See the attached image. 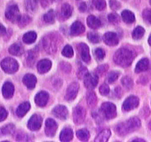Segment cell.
Here are the masks:
<instances>
[{"instance_id": "40", "label": "cell", "mask_w": 151, "mask_h": 142, "mask_svg": "<svg viewBox=\"0 0 151 142\" xmlns=\"http://www.w3.org/2000/svg\"><path fill=\"white\" fill-rule=\"evenodd\" d=\"M121 82H122V84L127 89H130V88L133 87V80L130 79V77L128 76H125L121 80Z\"/></svg>"}, {"instance_id": "43", "label": "cell", "mask_w": 151, "mask_h": 142, "mask_svg": "<svg viewBox=\"0 0 151 142\" xmlns=\"http://www.w3.org/2000/svg\"><path fill=\"white\" fill-rule=\"evenodd\" d=\"M94 56L98 60H102L105 56V52L102 48H98L94 51Z\"/></svg>"}, {"instance_id": "46", "label": "cell", "mask_w": 151, "mask_h": 142, "mask_svg": "<svg viewBox=\"0 0 151 142\" xmlns=\"http://www.w3.org/2000/svg\"><path fill=\"white\" fill-rule=\"evenodd\" d=\"M99 90H100V93H101L102 95H107V94H109L110 88L107 84H103L101 85Z\"/></svg>"}, {"instance_id": "27", "label": "cell", "mask_w": 151, "mask_h": 142, "mask_svg": "<svg viewBox=\"0 0 151 142\" xmlns=\"http://www.w3.org/2000/svg\"><path fill=\"white\" fill-rule=\"evenodd\" d=\"M121 16H122L123 20L126 23H133L135 21V16H134V14L132 12L129 11V10H124V11L122 12V14H121Z\"/></svg>"}, {"instance_id": "32", "label": "cell", "mask_w": 151, "mask_h": 142, "mask_svg": "<svg viewBox=\"0 0 151 142\" xmlns=\"http://www.w3.org/2000/svg\"><path fill=\"white\" fill-rule=\"evenodd\" d=\"M14 130H15V125L12 124H9V125L2 127V128L0 129V134L1 135H9L14 132Z\"/></svg>"}, {"instance_id": "15", "label": "cell", "mask_w": 151, "mask_h": 142, "mask_svg": "<svg viewBox=\"0 0 151 142\" xmlns=\"http://www.w3.org/2000/svg\"><path fill=\"white\" fill-rule=\"evenodd\" d=\"M48 98H49V95L46 92H38V94L35 96V103L39 107H44L47 105L48 101Z\"/></svg>"}, {"instance_id": "13", "label": "cell", "mask_w": 151, "mask_h": 142, "mask_svg": "<svg viewBox=\"0 0 151 142\" xmlns=\"http://www.w3.org/2000/svg\"><path fill=\"white\" fill-rule=\"evenodd\" d=\"M78 49L83 61L85 62H89L91 61V56L88 46L84 43H80L78 45Z\"/></svg>"}, {"instance_id": "8", "label": "cell", "mask_w": 151, "mask_h": 142, "mask_svg": "<svg viewBox=\"0 0 151 142\" xmlns=\"http://www.w3.org/2000/svg\"><path fill=\"white\" fill-rule=\"evenodd\" d=\"M84 85L88 89H93L98 83V77L95 73H88L84 78Z\"/></svg>"}, {"instance_id": "3", "label": "cell", "mask_w": 151, "mask_h": 142, "mask_svg": "<svg viewBox=\"0 0 151 142\" xmlns=\"http://www.w3.org/2000/svg\"><path fill=\"white\" fill-rule=\"evenodd\" d=\"M59 35L55 34H50L45 36L42 44L45 50L48 53H54L56 52L59 44Z\"/></svg>"}, {"instance_id": "48", "label": "cell", "mask_w": 151, "mask_h": 142, "mask_svg": "<svg viewBox=\"0 0 151 142\" xmlns=\"http://www.w3.org/2000/svg\"><path fill=\"white\" fill-rule=\"evenodd\" d=\"M60 68L63 71L66 73H69L71 70V66L67 62H61L60 64Z\"/></svg>"}, {"instance_id": "26", "label": "cell", "mask_w": 151, "mask_h": 142, "mask_svg": "<svg viewBox=\"0 0 151 142\" xmlns=\"http://www.w3.org/2000/svg\"><path fill=\"white\" fill-rule=\"evenodd\" d=\"M72 7H71L69 4H63L62 6H61V16H62L65 19H68V18L71 15V14H72Z\"/></svg>"}, {"instance_id": "14", "label": "cell", "mask_w": 151, "mask_h": 142, "mask_svg": "<svg viewBox=\"0 0 151 142\" xmlns=\"http://www.w3.org/2000/svg\"><path fill=\"white\" fill-rule=\"evenodd\" d=\"M58 128L57 123L52 120V119H48L45 122V134L47 136L52 137L56 133Z\"/></svg>"}, {"instance_id": "39", "label": "cell", "mask_w": 151, "mask_h": 142, "mask_svg": "<svg viewBox=\"0 0 151 142\" xmlns=\"http://www.w3.org/2000/svg\"><path fill=\"white\" fill-rule=\"evenodd\" d=\"M55 13L53 10H49L46 14L44 15V21L47 23H52L55 21Z\"/></svg>"}, {"instance_id": "50", "label": "cell", "mask_w": 151, "mask_h": 142, "mask_svg": "<svg viewBox=\"0 0 151 142\" xmlns=\"http://www.w3.org/2000/svg\"><path fill=\"white\" fill-rule=\"evenodd\" d=\"M110 6L112 9L117 10L121 8V4L117 0H110Z\"/></svg>"}, {"instance_id": "22", "label": "cell", "mask_w": 151, "mask_h": 142, "mask_svg": "<svg viewBox=\"0 0 151 142\" xmlns=\"http://www.w3.org/2000/svg\"><path fill=\"white\" fill-rule=\"evenodd\" d=\"M73 138V131L71 128H66L63 129L62 131L60 134V140L61 141H71Z\"/></svg>"}, {"instance_id": "7", "label": "cell", "mask_w": 151, "mask_h": 142, "mask_svg": "<svg viewBox=\"0 0 151 142\" xmlns=\"http://www.w3.org/2000/svg\"><path fill=\"white\" fill-rule=\"evenodd\" d=\"M6 17L11 22H18L20 15L19 8L16 5H11L7 8L6 11Z\"/></svg>"}, {"instance_id": "38", "label": "cell", "mask_w": 151, "mask_h": 142, "mask_svg": "<svg viewBox=\"0 0 151 142\" xmlns=\"http://www.w3.org/2000/svg\"><path fill=\"white\" fill-rule=\"evenodd\" d=\"M93 5L97 9L101 11L106 8L105 0H92Z\"/></svg>"}, {"instance_id": "30", "label": "cell", "mask_w": 151, "mask_h": 142, "mask_svg": "<svg viewBox=\"0 0 151 142\" xmlns=\"http://www.w3.org/2000/svg\"><path fill=\"white\" fill-rule=\"evenodd\" d=\"M37 56H38V52L35 50H32V51H29L28 52V56L26 57L27 64L29 66L32 67L34 65L35 61L36 60Z\"/></svg>"}, {"instance_id": "58", "label": "cell", "mask_w": 151, "mask_h": 142, "mask_svg": "<svg viewBox=\"0 0 151 142\" xmlns=\"http://www.w3.org/2000/svg\"><path fill=\"white\" fill-rule=\"evenodd\" d=\"M149 128H150V131H151V121L150 122V124H149Z\"/></svg>"}, {"instance_id": "35", "label": "cell", "mask_w": 151, "mask_h": 142, "mask_svg": "<svg viewBox=\"0 0 151 142\" xmlns=\"http://www.w3.org/2000/svg\"><path fill=\"white\" fill-rule=\"evenodd\" d=\"M144 29L140 26L137 27L136 29H134V32L132 33V36L134 39H140L143 37L144 35Z\"/></svg>"}, {"instance_id": "60", "label": "cell", "mask_w": 151, "mask_h": 142, "mask_svg": "<svg viewBox=\"0 0 151 142\" xmlns=\"http://www.w3.org/2000/svg\"><path fill=\"white\" fill-rule=\"evenodd\" d=\"M150 4H151V0H150Z\"/></svg>"}, {"instance_id": "25", "label": "cell", "mask_w": 151, "mask_h": 142, "mask_svg": "<svg viewBox=\"0 0 151 142\" xmlns=\"http://www.w3.org/2000/svg\"><path fill=\"white\" fill-rule=\"evenodd\" d=\"M29 109H30V104H29V102H24V103L21 104L18 107L17 110H16V114H17L19 117H22L29 111Z\"/></svg>"}, {"instance_id": "56", "label": "cell", "mask_w": 151, "mask_h": 142, "mask_svg": "<svg viewBox=\"0 0 151 142\" xmlns=\"http://www.w3.org/2000/svg\"><path fill=\"white\" fill-rule=\"evenodd\" d=\"M132 141H145L144 139H135V140Z\"/></svg>"}, {"instance_id": "28", "label": "cell", "mask_w": 151, "mask_h": 142, "mask_svg": "<svg viewBox=\"0 0 151 142\" xmlns=\"http://www.w3.org/2000/svg\"><path fill=\"white\" fill-rule=\"evenodd\" d=\"M110 136H111V130L109 129H105V130H103L101 132H100L98 134L97 138H95V141H107V140L109 139Z\"/></svg>"}, {"instance_id": "44", "label": "cell", "mask_w": 151, "mask_h": 142, "mask_svg": "<svg viewBox=\"0 0 151 142\" xmlns=\"http://www.w3.org/2000/svg\"><path fill=\"white\" fill-rule=\"evenodd\" d=\"M108 21L114 24H117L120 22V17L117 13H111L108 15Z\"/></svg>"}, {"instance_id": "54", "label": "cell", "mask_w": 151, "mask_h": 142, "mask_svg": "<svg viewBox=\"0 0 151 142\" xmlns=\"http://www.w3.org/2000/svg\"><path fill=\"white\" fill-rule=\"evenodd\" d=\"M6 28H5L2 24H0V36H2V35L6 34Z\"/></svg>"}, {"instance_id": "57", "label": "cell", "mask_w": 151, "mask_h": 142, "mask_svg": "<svg viewBox=\"0 0 151 142\" xmlns=\"http://www.w3.org/2000/svg\"><path fill=\"white\" fill-rule=\"evenodd\" d=\"M148 42H149L150 45H151V35H150V36L149 37V39H148Z\"/></svg>"}, {"instance_id": "29", "label": "cell", "mask_w": 151, "mask_h": 142, "mask_svg": "<svg viewBox=\"0 0 151 142\" xmlns=\"http://www.w3.org/2000/svg\"><path fill=\"white\" fill-rule=\"evenodd\" d=\"M87 102L89 107H95L98 102V98L94 92H89L87 94Z\"/></svg>"}, {"instance_id": "47", "label": "cell", "mask_w": 151, "mask_h": 142, "mask_svg": "<svg viewBox=\"0 0 151 142\" xmlns=\"http://www.w3.org/2000/svg\"><path fill=\"white\" fill-rule=\"evenodd\" d=\"M107 70H108V65H101V66H99V67L97 68L96 71H97V73H98V75H103L104 73L107 72Z\"/></svg>"}, {"instance_id": "42", "label": "cell", "mask_w": 151, "mask_h": 142, "mask_svg": "<svg viewBox=\"0 0 151 142\" xmlns=\"http://www.w3.org/2000/svg\"><path fill=\"white\" fill-rule=\"evenodd\" d=\"M62 55L65 57L71 58L74 55V51L70 45H66L62 50Z\"/></svg>"}, {"instance_id": "34", "label": "cell", "mask_w": 151, "mask_h": 142, "mask_svg": "<svg viewBox=\"0 0 151 142\" xmlns=\"http://www.w3.org/2000/svg\"><path fill=\"white\" fill-rule=\"evenodd\" d=\"M25 6L27 10L29 12H35L38 7V1L37 0H25Z\"/></svg>"}, {"instance_id": "1", "label": "cell", "mask_w": 151, "mask_h": 142, "mask_svg": "<svg viewBox=\"0 0 151 142\" xmlns=\"http://www.w3.org/2000/svg\"><path fill=\"white\" fill-rule=\"evenodd\" d=\"M136 57V53L133 50L122 48L117 50L114 56V61L117 65L122 67H127L131 65Z\"/></svg>"}, {"instance_id": "5", "label": "cell", "mask_w": 151, "mask_h": 142, "mask_svg": "<svg viewBox=\"0 0 151 142\" xmlns=\"http://www.w3.org/2000/svg\"><path fill=\"white\" fill-rule=\"evenodd\" d=\"M1 67L5 72L8 74H13L19 69V64L16 60L12 58H6L1 62Z\"/></svg>"}, {"instance_id": "37", "label": "cell", "mask_w": 151, "mask_h": 142, "mask_svg": "<svg viewBox=\"0 0 151 142\" xmlns=\"http://www.w3.org/2000/svg\"><path fill=\"white\" fill-rule=\"evenodd\" d=\"M30 22H31L30 17L26 15H22V16H20L19 19V20H18V23H19V27H21V28H22V27H25V25H28V24H29Z\"/></svg>"}, {"instance_id": "16", "label": "cell", "mask_w": 151, "mask_h": 142, "mask_svg": "<svg viewBox=\"0 0 151 142\" xmlns=\"http://www.w3.org/2000/svg\"><path fill=\"white\" fill-rule=\"evenodd\" d=\"M104 41L110 46H114L118 44V36L114 32H107L104 35Z\"/></svg>"}, {"instance_id": "52", "label": "cell", "mask_w": 151, "mask_h": 142, "mask_svg": "<svg viewBox=\"0 0 151 142\" xmlns=\"http://www.w3.org/2000/svg\"><path fill=\"white\" fill-rule=\"evenodd\" d=\"M93 115H94V118L95 119L96 121H97V123H101L102 121H103L104 117L102 116V115L101 112H100V114L97 113V112H95V113H93Z\"/></svg>"}, {"instance_id": "4", "label": "cell", "mask_w": 151, "mask_h": 142, "mask_svg": "<svg viewBox=\"0 0 151 142\" xmlns=\"http://www.w3.org/2000/svg\"><path fill=\"white\" fill-rule=\"evenodd\" d=\"M100 110H101L100 112L101 113L102 116L107 120L114 118L117 116L116 106L111 102H105L102 104Z\"/></svg>"}, {"instance_id": "33", "label": "cell", "mask_w": 151, "mask_h": 142, "mask_svg": "<svg viewBox=\"0 0 151 142\" xmlns=\"http://www.w3.org/2000/svg\"><path fill=\"white\" fill-rule=\"evenodd\" d=\"M77 137L82 141H87L89 139L90 137V134L87 129L83 128L77 131Z\"/></svg>"}, {"instance_id": "19", "label": "cell", "mask_w": 151, "mask_h": 142, "mask_svg": "<svg viewBox=\"0 0 151 142\" xmlns=\"http://www.w3.org/2000/svg\"><path fill=\"white\" fill-rule=\"evenodd\" d=\"M52 67V62L48 59L41 60L38 63V71L41 74H44L48 71Z\"/></svg>"}, {"instance_id": "20", "label": "cell", "mask_w": 151, "mask_h": 142, "mask_svg": "<svg viewBox=\"0 0 151 142\" xmlns=\"http://www.w3.org/2000/svg\"><path fill=\"white\" fill-rule=\"evenodd\" d=\"M84 32V26L80 22H75L71 26V34L72 35H79Z\"/></svg>"}, {"instance_id": "11", "label": "cell", "mask_w": 151, "mask_h": 142, "mask_svg": "<svg viewBox=\"0 0 151 142\" xmlns=\"http://www.w3.org/2000/svg\"><path fill=\"white\" fill-rule=\"evenodd\" d=\"M42 118L40 115H34L28 122V128L32 130H38L42 126Z\"/></svg>"}, {"instance_id": "49", "label": "cell", "mask_w": 151, "mask_h": 142, "mask_svg": "<svg viewBox=\"0 0 151 142\" xmlns=\"http://www.w3.org/2000/svg\"><path fill=\"white\" fill-rule=\"evenodd\" d=\"M88 69L86 68L85 67H81L80 69H79V71L78 73V78L80 79H84V77L86 76V75L88 74Z\"/></svg>"}, {"instance_id": "23", "label": "cell", "mask_w": 151, "mask_h": 142, "mask_svg": "<svg viewBox=\"0 0 151 142\" xmlns=\"http://www.w3.org/2000/svg\"><path fill=\"white\" fill-rule=\"evenodd\" d=\"M87 22H88V26L91 28V29H98L101 26V22L100 21L98 18H96L94 15H89L87 19Z\"/></svg>"}, {"instance_id": "45", "label": "cell", "mask_w": 151, "mask_h": 142, "mask_svg": "<svg viewBox=\"0 0 151 142\" xmlns=\"http://www.w3.org/2000/svg\"><path fill=\"white\" fill-rule=\"evenodd\" d=\"M143 17L146 22L149 24H151V9H147L143 12Z\"/></svg>"}, {"instance_id": "41", "label": "cell", "mask_w": 151, "mask_h": 142, "mask_svg": "<svg viewBox=\"0 0 151 142\" xmlns=\"http://www.w3.org/2000/svg\"><path fill=\"white\" fill-rule=\"evenodd\" d=\"M88 38L92 43H98L101 41V37L98 33L90 32L88 35Z\"/></svg>"}, {"instance_id": "24", "label": "cell", "mask_w": 151, "mask_h": 142, "mask_svg": "<svg viewBox=\"0 0 151 142\" xmlns=\"http://www.w3.org/2000/svg\"><path fill=\"white\" fill-rule=\"evenodd\" d=\"M149 60L147 58H143L140 61H139V62L137 63L136 66V68H135V71L137 73H140L142 71H147L149 68Z\"/></svg>"}, {"instance_id": "17", "label": "cell", "mask_w": 151, "mask_h": 142, "mask_svg": "<svg viewBox=\"0 0 151 142\" xmlns=\"http://www.w3.org/2000/svg\"><path fill=\"white\" fill-rule=\"evenodd\" d=\"M14 94V85L12 83L7 81L3 84L2 86V94H3L4 98H11Z\"/></svg>"}, {"instance_id": "36", "label": "cell", "mask_w": 151, "mask_h": 142, "mask_svg": "<svg viewBox=\"0 0 151 142\" xmlns=\"http://www.w3.org/2000/svg\"><path fill=\"white\" fill-rule=\"evenodd\" d=\"M119 75H120V72L118 71H111L107 74V78H106V81L108 83H113L115 81H117L118 79Z\"/></svg>"}, {"instance_id": "6", "label": "cell", "mask_w": 151, "mask_h": 142, "mask_svg": "<svg viewBox=\"0 0 151 142\" xmlns=\"http://www.w3.org/2000/svg\"><path fill=\"white\" fill-rule=\"evenodd\" d=\"M86 116V111L81 106H77L73 111V118L74 121L77 125H80L84 122Z\"/></svg>"}, {"instance_id": "21", "label": "cell", "mask_w": 151, "mask_h": 142, "mask_svg": "<svg viewBox=\"0 0 151 142\" xmlns=\"http://www.w3.org/2000/svg\"><path fill=\"white\" fill-rule=\"evenodd\" d=\"M9 52L11 55L19 56L23 54L24 48H23V46L20 43H15V44L12 45L10 46L9 48Z\"/></svg>"}, {"instance_id": "51", "label": "cell", "mask_w": 151, "mask_h": 142, "mask_svg": "<svg viewBox=\"0 0 151 142\" xmlns=\"http://www.w3.org/2000/svg\"><path fill=\"white\" fill-rule=\"evenodd\" d=\"M8 112L3 107L0 106V121H4L7 117Z\"/></svg>"}, {"instance_id": "55", "label": "cell", "mask_w": 151, "mask_h": 142, "mask_svg": "<svg viewBox=\"0 0 151 142\" xmlns=\"http://www.w3.org/2000/svg\"><path fill=\"white\" fill-rule=\"evenodd\" d=\"M86 9H87V6H86V4H85V2H81V3L80 4V6H79V9H80L81 12H84L85 10H86Z\"/></svg>"}, {"instance_id": "18", "label": "cell", "mask_w": 151, "mask_h": 142, "mask_svg": "<svg viewBox=\"0 0 151 142\" xmlns=\"http://www.w3.org/2000/svg\"><path fill=\"white\" fill-rule=\"evenodd\" d=\"M37 82L36 77L32 74H27L23 78V83L29 89H33Z\"/></svg>"}, {"instance_id": "9", "label": "cell", "mask_w": 151, "mask_h": 142, "mask_svg": "<svg viewBox=\"0 0 151 142\" xmlns=\"http://www.w3.org/2000/svg\"><path fill=\"white\" fill-rule=\"evenodd\" d=\"M139 105V98L136 96H130L123 104V110L126 111H131L136 108Z\"/></svg>"}, {"instance_id": "31", "label": "cell", "mask_w": 151, "mask_h": 142, "mask_svg": "<svg viewBox=\"0 0 151 142\" xmlns=\"http://www.w3.org/2000/svg\"><path fill=\"white\" fill-rule=\"evenodd\" d=\"M37 38V35L35 32H29L23 36V42L26 44H32L35 41Z\"/></svg>"}, {"instance_id": "53", "label": "cell", "mask_w": 151, "mask_h": 142, "mask_svg": "<svg viewBox=\"0 0 151 142\" xmlns=\"http://www.w3.org/2000/svg\"><path fill=\"white\" fill-rule=\"evenodd\" d=\"M17 140L19 141H28L29 139V136L25 134H19L17 137Z\"/></svg>"}, {"instance_id": "10", "label": "cell", "mask_w": 151, "mask_h": 142, "mask_svg": "<svg viewBox=\"0 0 151 142\" xmlns=\"http://www.w3.org/2000/svg\"><path fill=\"white\" fill-rule=\"evenodd\" d=\"M79 89V84L77 82L71 83L68 86L66 92V94H65V99L67 101H73L76 98Z\"/></svg>"}, {"instance_id": "12", "label": "cell", "mask_w": 151, "mask_h": 142, "mask_svg": "<svg viewBox=\"0 0 151 142\" xmlns=\"http://www.w3.org/2000/svg\"><path fill=\"white\" fill-rule=\"evenodd\" d=\"M52 114L54 115V116H55L58 118L61 119V120H65L68 115V111L67 107L65 106L57 105L52 110Z\"/></svg>"}, {"instance_id": "2", "label": "cell", "mask_w": 151, "mask_h": 142, "mask_svg": "<svg viewBox=\"0 0 151 142\" xmlns=\"http://www.w3.org/2000/svg\"><path fill=\"white\" fill-rule=\"evenodd\" d=\"M140 125H141V123H140V119L136 117H131L128 121L119 124L116 128V130L119 135L123 136V135H125V134H127L137 130L140 127Z\"/></svg>"}, {"instance_id": "59", "label": "cell", "mask_w": 151, "mask_h": 142, "mask_svg": "<svg viewBox=\"0 0 151 142\" xmlns=\"http://www.w3.org/2000/svg\"><path fill=\"white\" fill-rule=\"evenodd\" d=\"M52 1H55V2H57V1H60V0H52Z\"/></svg>"}]
</instances>
